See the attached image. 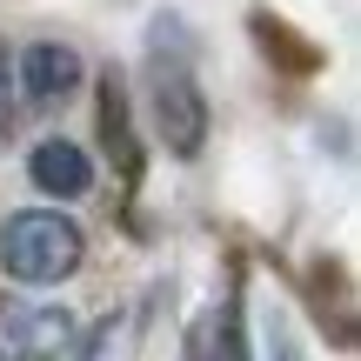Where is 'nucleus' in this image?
<instances>
[{
    "mask_svg": "<svg viewBox=\"0 0 361 361\" xmlns=\"http://www.w3.org/2000/svg\"><path fill=\"white\" fill-rule=\"evenodd\" d=\"M80 255H87L80 228L67 214H47V207L7 214V228H0V268H7L13 281H27V288L67 281V274L80 268Z\"/></svg>",
    "mask_w": 361,
    "mask_h": 361,
    "instance_id": "nucleus-1",
    "label": "nucleus"
},
{
    "mask_svg": "<svg viewBox=\"0 0 361 361\" xmlns=\"http://www.w3.org/2000/svg\"><path fill=\"white\" fill-rule=\"evenodd\" d=\"M147 101H154V128H161V141H168L180 161H194V154H201V141H207V101H201V87H194L188 61H161V54H154Z\"/></svg>",
    "mask_w": 361,
    "mask_h": 361,
    "instance_id": "nucleus-2",
    "label": "nucleus"
},
{
    "mask_svg": "<svg viewBox=\"0 0 361 361\" xmlns=\"http://www.w3.org/2000/svg\"><path fill=\"white\" fill-rule=\"evenodd\" d=\"M80 341V322L54 301H7L0 308V361H61Z\"/></svg>",
    "mask_w": 361,
    "mask_h": 361,
    "instance_id": "nucleus-3",
    "label": "nucleus"
},
{
    "mask_svg": "<svg viewBox=\"0 0 361 361\" xmlns=\"http://www.w3.org/2000/svg\"><path fill=\"white\" fill-rule=\"evenodd\" d=\"M74 80H80V54L67 47V40H34V47L13 61V87H20L27 101H61Z\"/></svg>",
    "mask_w": 361,
    "mask_h": 361,
    "instance_id": "nucleus-4",
    "label": "nucleus"
},
{
    "mask_svg": "<svg viewBox=\"0 0 361 361\" xmlns=\"http://www.w3.org/2000/svg\"><path fill=\"white\" fill-rule=\"evenodd\" d=\"M27 174H34L40 194H61V201H74V194L94 188V161L80 154L74 141H40L34 154H27Z\"/></svg>",
    "mask_w": 361,
    "mask_h": 361,
    "instance_id": "nucleus-5",
    "label": "nucleus"
},
{
    "mask_svg": "<svg viewBox=\"0 0 361 361\" xmlns=\"http://www.w3.org/2000/svg\"><path fill=\"white\" fill-rule=\"evenodd\" d=\"M194 361H247V348H241V308H234V301H221V314L194 335Z\"/></svg>",
    "mask_w": 361,
    "mask_h": 361,
    "instance_id": "nucleus-6",
    "label": "nucleus"
},
{
    "mask_svg": "<svg viewBox=\"0 0 361 361\" xmlns=\"http://www.w3.org/2000/svg\"><path fill=\"white\" fill-rule=\"evenodd\" d=\"M7 114H13V54L0 40V128H7Z\"/></svg>",
    "mask_w": 361,
    "mask_h": 361,
    "instance_id": "nucleus-7",
    "label": "nucleus"
}]
</instances>
